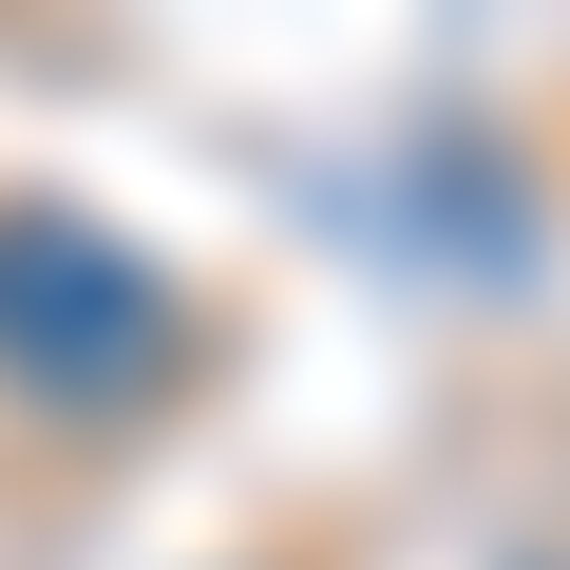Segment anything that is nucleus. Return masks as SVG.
<instances>
[{"mask_svg":"<svg viewBox=\"0 0 570 570\" xmlns=\"http://www.w3.org/2000/svg\"><path fill=\"white\" fill-rule=\"evenodd\" d=\"M171 362H190V305L153 247L77 209H0V400L20 419H134Z\"/></svg>","mask_w":570,"mask_h":570,"instance_id":"f257e3e1","label":"nucleus"}]
</instances>
